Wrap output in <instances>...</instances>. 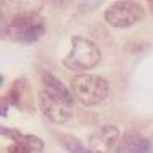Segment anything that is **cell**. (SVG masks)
Instances as JSON below:
<instances>
[{"mask_svg":"<svg viewBox=\"0 0 153 153\" xmlns=\"http://www.w3.org/2000/svg\"><path fill=\"white\" fill-rule=\"evenodd\" d=\"M100 60L102 52L92 40L74 36L71 39V50L63 58V65L73 71H89L100 63Z\"/></svg>","mask_w":153,"mask_h":153,"instance_id":"cell-1","label":"cell"},{"mask_svg":"<svg viewBox=\"0 0 153 153\" xmlns=\"http://www.w3.org/2000/svg\"><path fill=\"white\" fill-rule=\"evenodd\" d=\"M42 84H44V90H47L48 94H52L53 97H58L61 100H65L66 103H71L73 105V92L69 89L65 87V84L61 81H58L52 73L45 71L42 74Z\"/></svg>","mask_w":153,"mask_h":153,"instance_id":"cell-9","label":"cell"},{"mask_svg":"<svg viewBox=\"0 0 153 153\" xmlns=\"http://www.w3.org/2000/svg\"><path fill=\"white\" fill-rule=\"evenodd\" d=\"M39 106L42 114L47 119H50L55 124H63L69 121L73 116V105L66 103L58 97H53L47 90H42L39 94Z\"/></svg>","mask_w":153,"mask_h":153,"instance_id":"cell-5","label":"cell"},{"mask_svg":"<svg viewBox=\"0 0 153 153\" xmlns=\"http://www.w3.org/2000/svg\"><path fill=\"white\" fill-rule=\"evenodd\" d=\"M148 7H150V11L153 13V0H148Z\"/></svg>","mask_w":153,"mask_h":153,"instance_id":"cell-16","label":"cell"},{"mask_svg":"<svg viewBox=\"0 0 153 153\" xmlns=\"http://www.w3.org/2000/svg\"><path fill=\"white\" fill-rule=\"evenodd\" d=\"M7 110H8V103H7V98L2 100V116H7Z\"/></svg>","mask_w":153,"mask_h":153,"instance_id":"cell-15","label":"cell"},{"mask_svg":"<svg viewBox=\"0 0 153 153\" xmlns=\"http://www.w3.org/2000/svg\"><path fill=\"white\" fill-rule=\"evenodd\" d=\"M8 152L10 153H31L29 148H26L24 145H19V143H13V145L8 147Z\"/></svg>","mask_w":153,"mask_h":153,"instance_id":"cell-13","label":"cell"},{"mask_svg":"<svg viewBox=\"0 0 153 153\" xmlns=\"http://www.w3.org/2000/svg\"><path fill=\"white\" fill-rule=\"evenodd\" d=\"M119 142V131L116 126H102L89 137V148L92 153H110Z\"/></svg>","mask_w":153,"mask_h":153,"instance_id":"cell-6","label":"cell"},{"mask_svg":"<svg viewBox=\"0 0 153 153\" xmlns=\"http://www.w3.org/2000/svg\"><path fill=\"white\" fill-rule=\"evenodd\" d=\"M105 21L113 27H131L143 18V8L132 0H118L105 10Z\"/></svg>","mask_w":153,"mask_h":153,"instance_id":"cell-4","label":"cell"},{"mask_svg":"<svg viewBox=\"0 0 153 153\" xmlns=\"http://www.w3.org/2000/svg\"><path fill=\"white\" fill-rule=\"evenodd\" d=\"M7 34L18 42L34 44L45 34V21L39 13L16 15L8 24Z\"/></svg>","mask_w":153,"mask_h":153,"instance_id":"cell-3","label":"cell"},{"mask_svg":"<svg viewBox=\"0 0 153 153\" xmlns=\"http://www.w3.org/2000/svg\"><path fill=\"white\" fill-rule=\"evenodd\" d=\"M60 142L69 153H92L90 148H85L82 143L73 135H60Z\"/></svg>","mask_w":153,"mask_h":153,"instance_id":"cell-11","label":"cell"},{"mask_svg":"<svg viewBox=\"0 0 153 153\" xmlns=\"http://www.w3.org/2000/svg\"><path fill=\"white\" fill-rule=\"evenodd\" d=\"M73 0H52V3L55 7H58V8H63V7H68L69 3H71Z\"/></svg>","mask_w":153,"mask_h":153,"instance_id":"cell-14","label":"cell"},{"mask_svg":"<svg viewBox=\"0 0 153 153\" xmlns=\"http://www.w3.org/2000/svg\"><path fill=\"white\" fill-rule=\"evenodd\" d=\"M0 131H2L3 137H8L10 140H13L15 143L24 145L26 148H29L31 152H42V148H44V142L37 137V135L23 134V132H19L16 129H10V127H3V126Z\"/></svg>","mask_w":153,"mask_h":153,"instance_id":"cell-8","label":"cell"},{"mask_svg":"<svg viewBox=\"0 0 153 153\" xmlns=\"http://www.w3.org/2000/svg\"><path fill=\"white\" fill-rule=\"evenodd\" d=\"M152 150L150 140L142 137L139 132H126L118 142L116 153H148Z\"/></svg>","mask_w":153,"mask_h":153,"instance_id":"cell-7","label":"cell"},{"mask_svg":"<svg viewBox=\"0 0 153 153\" xmlns=\"http://www.w3.org/2000/svg\"><path fill=\"white\" fill-rule=\"evenodd\" d=\"M10 5L18 15H34L42 8L44 0H10Z\"/></svg>","mask_w":153,"mask_h":153,"instance_id":"cell-10","label":"cell"},{"mask_svg":"<svg viewBox=\"0 0 153 153\" xmlns=\"http://www.w3.org/2000/svg\"><path fill=\"white\" fill-rule=\"evenodd\" d=\"M108 82L95 74H79L71 81V92L84 106H95L108 95Z\"/></svg>","mask_w":153,"mask_h":153,"instance_id":"cell-2","label":"cell"},{"mask_svg":"<svg viewBox=\"0 0 153 153\" xmlns=\"http://www.w3.org/2000/svg\"><path fill=\"white\" fill-rule=\"evenodd\" d=\"M103 0H79V10L82 13H89V11L95 10Z\"/></svg>","mask_w":153,"mask_h":153,"instance_id":"cell-12","label":"cell"}]
</instances>
